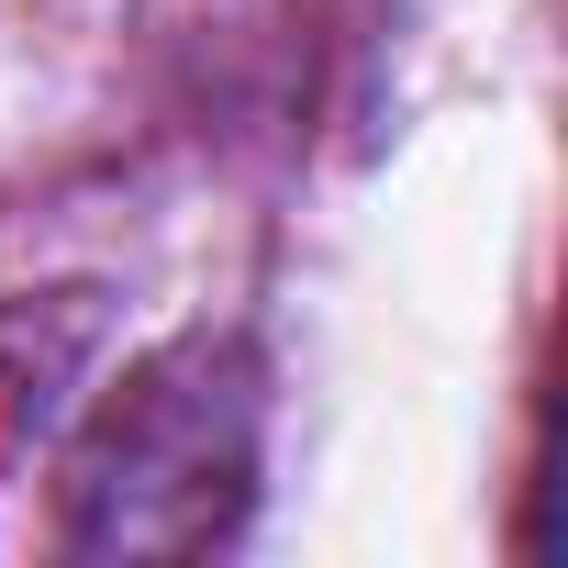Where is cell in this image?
Masks as SVG:
<instances>
[{"instance_id":"1","label":"cell","mask_w":568,"mask_h":568,"mask_svg":"<svg viewBox=\"0 0 568 568\" xmlns=\"http://www.w3.org/2000/svg\"><path fill=\"white\" fill-rule=\"evenodd\" d=\"M256 435L267 379L245 335H168L145 346L79 424L57 479L68 557H212L256 513Z\"/></svg>"}]
</instances>
